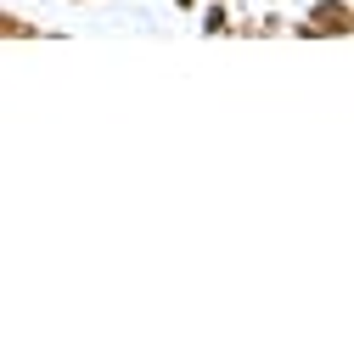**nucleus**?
I'll return each mask as SVG.
<instances>
[{
  "label": "nucleus",
  "instance_id": "obj_1",
  "mask_svg": "<svg viewBox=\"0 0 354 354\" xmlns=\"http://www.w3.org/2000/svg\"><path fill=\"white\" fill-rule=\"evenodd\" d=\"M292 39H348L354 34V6L348 0H315L304 23H287Z\"/></svg>",
  "mask_w": 354,
  "mask_h": 354
},
{
  "label": "nucleus",
  "instance_id": "obj_2",
  "mask_svg": "<svg viewBox=\"0 0 354 354\" xmlns=\"http://www.w3.org/2000/svg\"><path fill=\"white\" fill-rule=\"evenodd\" d=\"M197 28L203 34H231L236 28V12H231V0H197Z\"/></svg>",
  "mask_w": 354,
  "mask_h": 354
},
{
  "label": "nucleus",
  "instance_id": "obj_3",
  "mask_svg": "<svg viewBox=\"0 0 354 354\" xmlns=\"http://www.w3.org/2000/svg\"><path fill=\"white\" fill-rule=\"evenodd\" d=\"M39 34H46L39 23H28L17 12H0V39H39Z\"/></svg>",
  "mask_w": 354,
  "mask_h": 354
},
{
  "label": "nucleus",
  "instance_id": "obj_4",
  "mask_svg": "<svg viewBox=\"0 0 354 354\" xmlns=\"http://www.w3.org/2000/svg\"><path fill=\"white\" fill-rule=\"evenodd\" d=\"M174 6H180V12H197V0H174Z\"/></svg>",
  "mask_w": 354,
  "mask_h": 354
},
{
  "label": "nucleus",
  "instance_id": "obj_5",
  "mask_svg": "<svg viewBox=\"0 0 354 354\" xmlns=\"http://www.w3.org/2000/svg\"><path fill=\"white\" fill-rule=\"evenodd\" d=\"M264 6H281V0H264Z\"/></svg>",
  "mask_w": 354,
  "mask_h": 354
}]
</instances>
